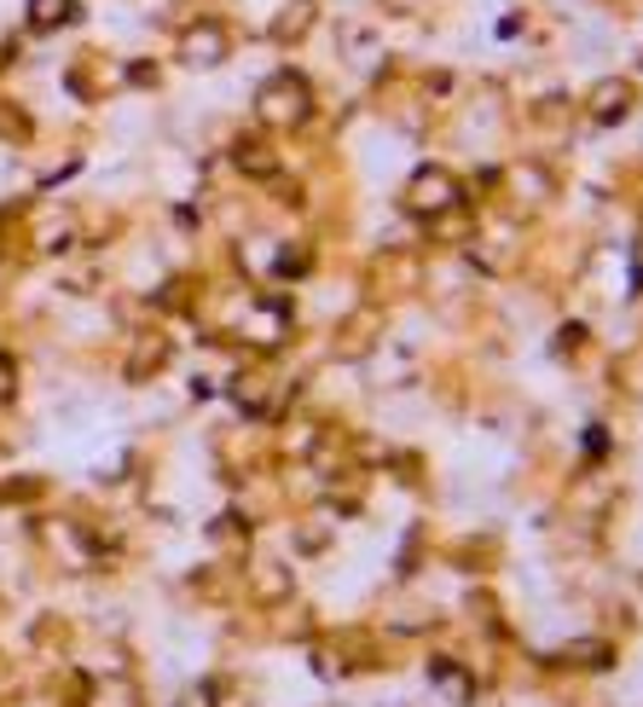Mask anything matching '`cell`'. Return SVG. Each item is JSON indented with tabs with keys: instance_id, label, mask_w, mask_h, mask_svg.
<instances>
[{
	"instance_id": "1",
	"label": "cell",
	"mask_w": 643,
	"mask_h": 707,
	"mask_svg": "<svg viewBox=\"0 0 643 707\" xmlns=\"http://www.w3.org/2000/svg\"><path fill=\"white\" fill-rule=\"evenodd\" d=\"M59 12H70V0H35V23H59Z\"/></svg>"
}]
</instances>
